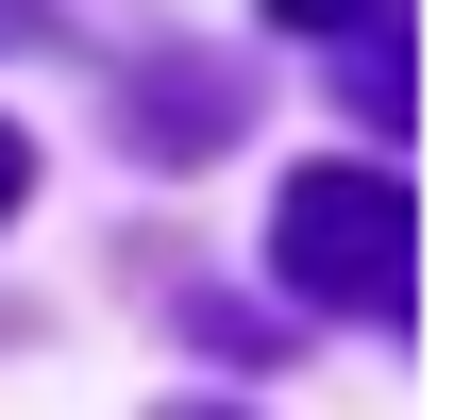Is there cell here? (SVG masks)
<instances>
[{
	"label": "cell",
	"instance_id": "obj_1",
	"mask_svg": "<svg viewBox=\"0 0 454 420\" xmlns=\"http://www.w3.org/2000/svg\"><path fill=\"white\" fill-rule=\"evenodd\" d=\"M270 269H286L303 303H337V320H404V303H421V202H404L387 168H286Z\"/></svg>",
	"mask_w": 454,
	"mask_h": 420
},
{
	"label": "cell",
	"instance_id": "obj_2",
	"mask_svg": "<svg viewBox=\"0 0 454 420\" xmlns=\"http://www.w3.org/2000/svg\"><path fill=\"white\" fill-rule=\"evenodd\" d=\"M118 135H135V152H168V168H202V152L236 135V67H202V51H168V67H135V101H118Z\"/></svg>",
	"mask_w": 454,
	"mask_h": 420
},
{
	"label": "cell",
	"instance_id": "obj_3",
	"mask_svg": "<svg viewBox=\"0 0 454 420\" xmlns=\"http://www.w3.org/2000/svg\"><path fill=\"white\" fill-rule=\"evenodd\" d=\"M270 17H303V34H387V0H270Z\"/></svg>",
	"mask_w": 454,
	"mask_h": 420
},
{
	"label": "cell",
	"instance_id": "obj_4",
	"mask_svg": "<svg viewBox=\"0 0 454 420\" xmlns=\"http://www.w3.org/2000/svg\"><path fill=\"white\" fill-rule=\"evenodd\" d=\"M0 34H84V0H0Z\"/></svg>",
	"mask_w": 454,
	"mask_h": 420
},
{
	"label": "cell",
	"instance_id": "obj_5",
	"mask_svg": "<svg viewBox=\"0 0 454 420\" xmlns=\"http://www.w3.org/2000/svg\"><path fill=\"white\" fill-rule=\"evenodd\" d=\"M17 185H34V152H17V118H0V219H17Z\"/></svg>",
	"mask_w": 454,
	"mask_h": 420
},
{
	"label": "cell",
	"instance_id": "obj_6",
	"mask_svg": "<svg viewBox=\"0 0 454 420\" xmlns=\"http://www.w3.org/2000/svg\"><path fill=\"white\" fill-rule=\"evenodd\" d=\"M168 420H236V404H168Z\"/></svg>",
	"mask_w": 454,
	"mask_h": 420
}]
</instances>
